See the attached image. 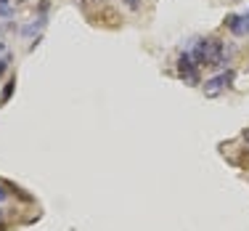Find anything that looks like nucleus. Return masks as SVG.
Listing matches in <instances>:
<instances>
[{
	"instance_id": "2",
	"label": "nucleus",
	"mask_w": 249,
	"mask_h": 231,
	"mask_svg": "<svg viewBox=\"0 0 249 231\" xmlns=\"http://www.w3.org/2000/svg\"><path fill=\"white\" fill-rule=\"evenodd\" d=\"M178 75H180L186 82H191V85L199 82V64L194 61V56L188 51H183L180 56H178Z\"/></svg>"
},
{
	"instance_id": "9",
	"label": "nucleus",
	"mask_w": 249,
	"mask_h": 231,
	"mask_svg": "<svg viewBox=\"0 0 249 231\" xmlns=\"http://www.w3.org/2000/svg\"><path fill=\"white\" fill-rule=\"evenodd\" d=\"M5 69H8V61H0V75H3Z\"/></svg>"
},
{
	"instance_id": "10",
	"label": "nucleus",
	"mask_w": 249,
	"mask_h": 231,
	"mask_svg": "<svg viewBox=\"0 0 249 231\" xmlns=\"http://www.w3.org/2000/svg\"><path fill=\"white\" fill-rule=\"evenodd\" d=\"M0 51H3V43H0Z\"/></svg>"
},
{
	"instance_id": "1",
	"label": "nucleus",
	"mask_w": 249,
	"mask_h": 231,
	"mask_svg": "<svg viewBox=\"0 0 249 231\" xmlns=\"http://www.w3.org/2000/svg\"><path fill=\"white\" fill-rule=\"evenodd\" d=\"M191 56H194V61H196L199 67H223L225 64V45L217 38L196 40Z\"/></svg>"
},
{
	"instance_id": "8",
	"label": "nucleus",
	"mask_w": 249,
	"mask_h": 231,
	"mask_svg": "<svg viewBox=\"0 0 249 231\" xmlns=\"http://www.w3.org/2000/svg\"><path fill=\"white\" fill-rule=\"evenodd\" d=\"M5 199H8V186L0 183V202H5Z\"/></svg>"
},
{
	"instance_id": "5",
	"label": "nucleus",
	"mask_w": 249,
	"mask_h": 231,
	"mask_svg": "<svg viewBox=\"0 0 249 231\" xmlns=\"http://www.w3.org/2000/svg\"><path fill=\"white\" fill-rule=\"evenodd\" d=\"M0 16H14V0H0Z\"/></svg>"
},
{
	"instance_id": "4",
	"label": "nucleus",
	"mask_w": 249,
	"mask_h": 231,
	"mask_svg": "<svg viewBox=\"0 0 249 231\" xmlns=\"http://www.w3.org/2000/svg\"><path fill=\"white\" fill-rule=\"evenodd\" d=\"M231 80H233V72H225V75L212 77V80L204 82V93H207V96H217L225 85H231Z\"/></svg>"
},
{
	"instance_id": "3",
	"label": "nucleus",
	"mask_w": 249,
	"mask_h": 231,
	"mask_svg": "<svg viewBox=\"0 0 249 231\" xmlns=\"http://www.w3.org/2000/svg\"><path fill=\"white\" fill-rule=\"evenodd\" d=\"M225 27L231 29V32L236 35V38H244V35H249V19L244 14H231L225 16Z\"/></svg>"
},
{
	"instance_id": "6",
	"label": "nucleus",
	"mask_w": 249,
	"mask_h": 231,
	"mask_svg": "<svg viewBox=\"0 0 249 231\" xmlns=\"http://www.w3.org/2000/svg\"><path fill=\"white\" fill-rule=\"evenodd\" d=\"M14 85H16V82H14V80H11V82H8V85H5V88H3V96H0V101H3V104H5V101H8V96H11V91H14Z\"/></svg>"
},
{
	"instance_id": "7",
	"label": "nucleus",
	"mask_w": 249,
	"mask_h": 231,
	"mask_svg": "<svg viewBox=\"0 0 249 231\" xmlns=\"http://www.w3.org/2000/svg\"><path fill=\"white\" fill-rule=\"evenodd\" d=\"M124 3H127L130 11H138V8H141V0H124Z\"/></svg>"
}]
</instances>
